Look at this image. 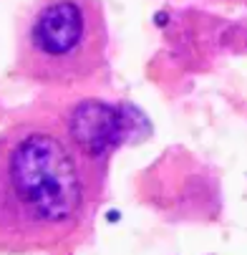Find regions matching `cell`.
<instances>
[{"label":"cell","mask_w":247,"mask_h":255,"mask_svg":"<svg viewBox=\"0 0 247 255\" xmlns=\"http://www.w3.org/2000/svg\"><path fill=\"white\" fill-rule=\"evenodd\" d=\"M103 164L86 157L61 119H28L0 131V253L74 245L91 225Z\"/></svg>","instance_id":"1"},{"label":"cell","mask_w":247,"mask_h":255,"mask_svg":"<svg viewBox=\"0 0 247 255\" xmlns=\"http://www.w3.org/2000/svg\"><path fill=\"white\" fill-rule=\"evenodd\" d=\"M109 66V23L101 0H33L15 30V71L41 86L71 89Z\"/></svg>","instance_id":"2"},{"label":"cell","mask_w":247,"mask_h":255,"mask_svg":"<svg viewBox=\"0 0 247 255\" xmlns=\"http://www.w3.org/2000/svg\"><path fill=\"white\" fill-rule=\"evenodd\" d=\"M68 136L76 141V147L103 164L119 144L129 139L131 119L121 106H111L106 101H81L66 117H61Z\"/></svg>","instance_id":"3"},{"label":"cell","mask_w":247,"mask_h":255,"mask_svg":"<svg viewBox=\"0 0 247 255\" xmlns=\"http://www.w3.org/2000/svg\"><path fill=\"white\" fill-rule=\"evenodd\" d=\"M220 3H235V5H247V0H220Z\"/></svg>","instance_id":"4"}]
</instances>
